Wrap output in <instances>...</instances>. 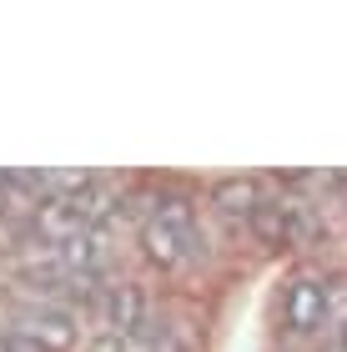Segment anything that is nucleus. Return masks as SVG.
Masks as SVG:
<instances>
[{
    "mask_svg": "<svg viewBox=\"0 0 347 352\" xmlns=\"http://www.w3.org/2000/svg\"><path fill=\"white\" fill-rule=\"evenodd\" d=\"M327 317H333V287H327V277L322 272H297L282 287V322L292 332H317Z\"/></svg>",
    "mask_w": 347,
    "mask_h": 352,
    "instance_id": "f257e3e1",
    "label": "nucleus"
},
{
    "mask_svg": "<svg viewBox=\"0 0 347 352\" xmlns=\"http://www.w3.org/2000/svg\"><path fill=\"white\" fill-rule=\"evenodd\" d=\"M25 332L36 342V352H71L76 347V327H71L66 312H36L25 322Z\"/></svg>",
    "mask_w": 347,
    "mask_h": 352,
    "instance_id": "f03ea898",
    "label": "nucleus"
},
{
    "mask_svg": "<svg viewBox=\"0 0 347 352\" xmlns=\"http://www.w3.org/2000/svg\"><path fill=\"white\" fill-rule=\"evenodd\" d=\"M257 186L251 182H242V176H227V182H216L212 186V206L216 212H227V217H251L257 212Z\"/></svg>",
    "mask_w": 347,
    "mask_h": 352,
    "instance_id": "7ed1b4c3",
    "label": "nucleus"
},
{
    "mask_svg": "<svg viewBox=\"0 0 347 352\" xmlns=\"http://www.w3.org/2000/svg\"><path fill=\"white\" fill-rule=\"evenodd\" d=\"M337 347L347 352V312H342V322H337Z\"/></svg>",
    "mask_w": 347,
    "mask_h": 352,
    "instance_id": "20e7f679",
    "label": "nucleus"
}]
</instances>
